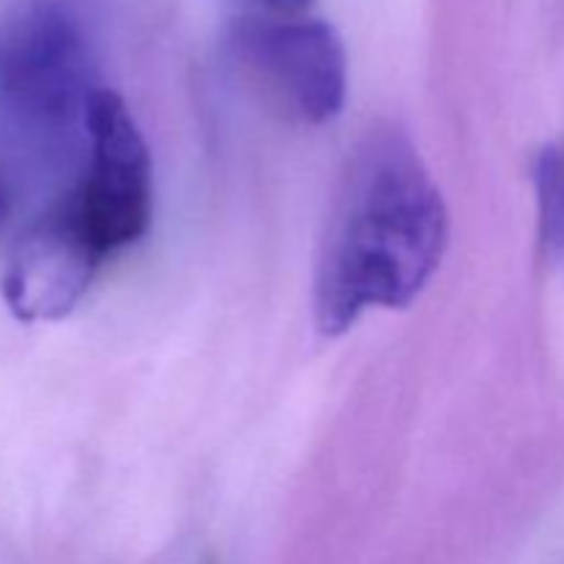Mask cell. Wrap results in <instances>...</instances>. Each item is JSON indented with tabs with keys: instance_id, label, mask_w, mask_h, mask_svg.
<instances>
[{
	"instance_id": "cell-1",
	"label": "cell",
	"mask_w": 564,
	"mask_h": 564,
	"mask_svg": "<svg viewBox=\"0 0 564 564\" xmlns=\"http://www.w3.org/2000/svg\"><path fill=\"white\" fill-rule=\"evenodd\" d=\"M449 213L416 143L375 124L336 180L314 257L312 306L323 336H339L367 308H405L441 268Z\"/></svg>"
},
{
	"instance_id": "cell-9",
	"label": "cell",
	"mask_w": 564,
	"mask_h": 564,
	"mask_svg": "<svg viewBox=\"0 0 564 564\" xmlns=\"http://www.w3.org/2000/svg\"><path fill=\"white\" fill-rule=\"evenodd\" d=\"M207 564H215V562H207Z\"/></svg>"
},
{
	"instance_id": "cell-3",
	"label": "cell",
	"mask_w": 564,
	"mask_h": 564,
	"mask_svg": "<svg viewBox=\"0 0 564 564\" xmlns=\"http://www.w3.org/2000/svg\"><path fill=\"white\" fill-rule=\"evenodd\" d=\"M229 53L257 97L292 124L339 116L347 97V53L339 33L303 17H240Z\"/></svg>"
},
{
	"instance_id": "cell-8",
	"label": "cell",
	"mask_w": 564,
	"mask_h": 564,
	"mask_svg": "<svg viewBox=\"0 0 564 564\" xmlns=\"http://www.w3.org/2000/svg\"><path fill=\"white\" fill-rule=\"evenodd\" d=\"M9 213H11V196H9V187H6L3 176H0V229H3L6 220H9Z\"/></svg>"
},
{
	"instance_id": "cell-7",
	"label": "cell",
	"mask_w": 564,
	"mask_h": 564,
	"mask_svg": "<svg viewBox=\"0 0 564 564\" xmlns=\"http://www.w3.org/2000/svg\"><path fill=\"white\" fill-rule=\"evenodd\" d=\"M268 11V17H301L312 6V0H253Z\"/></svg>"
},
{
	"instance_id": "cell-4",
	"label": "cell",
	"mask_w": 564,
	"mask_h": 564,
	"mask_svg": "<svg viewBox=\"0 0 564 564\" xmlns=\"http://www.w3.org/2000/svg\"><path fill=\"white\" fill-rule=\"evenodd\" d=\"M86 147V169L61 202L110 257L152 224V158L124 99L105 86L88 110Z\"/></svg>"
},
{
	"instance_id": "cell-2",
	"label": "cell",
	"mask_w": 564,
	"mask_h": 564,
	"mask_svg": "<svg viewBox=\"0 0 564 564\" xmlns=\"http://www.w3.org/2000/svg\"><path fill=\"white\" fill-rule=\"evenodd\" d=\"M80 22L50 0L0 17V127L39 163H61L88 141L99 91Z\"/></svg>"
},
{
	"instance_id": "cell-6",
	"label": "cell",
	"mask_w": 564,
	"mask_h": 564,
	"mask_svg": "<svg viewBox=\"0 0 564 564\" xmlns=\"http://www.w3.org/2000/svg\"><path fill=\"white\" fill-rule=\"evenodd\" d=\"M540 242L545 253L564 251V143H549L534 158Z\"/></svg>"
},
{
	"instance_id": "cell-5",
	"label": "cell",
	"mask_w": 564,
	"mask_h": 564,
	"mask_svg": "<svg viewBox=\"0 0 564 564\" xmlns=\"http://www.w3.org/2000/svg\"><path fill=\"white\" fill-rule=\"evenodd\" d=\"M105 259L58 198L11 248L3 273L6 306L20 323H55L83 301Z\"/></svg>"
}]
</instances>
